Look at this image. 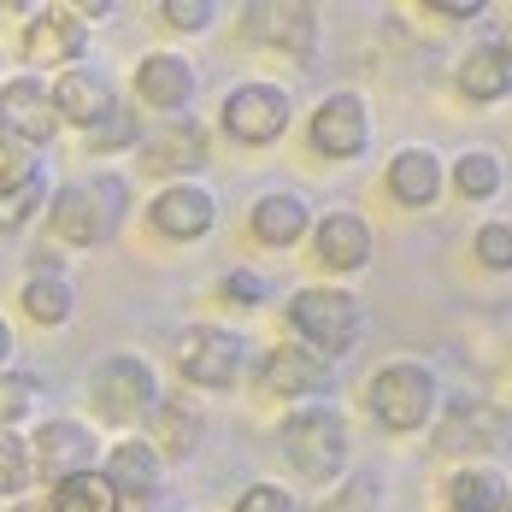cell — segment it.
I'll return each mask as SVG.
<instances>
[{
    "mask_svg": "<svg viewBox=\"0 0 512 512\" xmlns=\"http://www.w3.org/2000/svg\"><path fill=\"white\" fill-rule=\"evenodd\" d=\"M95 454H101V442H95L89 424H77V418H48V424L36 430V448H30V460L42 465V477H53V483L95 471Z\"/></svg>",
    "mask_w": 512,
    "mask_h": 512,
    "instance_id": "10",
    "label": "cell"
},
{
    "mask_svg": "<svg viewBox=\"0 0 512 512\" xmlns=\"http://www.w3.org/2000/svg\"><path fill=\"white\" fill-rule=\"evenodd\" d=\"M30 407H36V377L30 371H0V430L30 418Z\"/></svg>",
    "mask_w": 512,
    "mask_h": 512,
    "instance_id": "30",
    "label": "cell"
},
{
    "mask_svg": "<svg viewBox=\"0 0 512 512\" xmlns=\"http://www.w3.org/2000/svg\"><path fill=\"white\" fill-rule=\"evenodd\" d=\"M177 371L195 389H230L236 371H242V336L218 330V324H189L177 336Z\"/></svg>",
    "mask_w": 512,
    "mask_h": 512,
    "instance_id": "6",
    "label": "cell"
},
{
    "mask_svg": "<svg viewBox=\"0 0 512 512\" xmlns=\"http://www.w3.org/2000/svg\"><path fill=\"white\" fill-rule=\"evenodd\" d=\"M254 236L265 242V248H295L301 236H307V201L301 195H265V201L254 206Z\"/></svg>",
    "mask_w": 512,
    "mask_h": 512,
    "instance_id": "25",
    "label": "cell"
},
{
    "mask_svg": "<svg viewBox=\"0 0 512 512\" xmlns=\"http://www.w3.org/2000/svg\"><path fill=\"white\" fill-rule=\"evenodd\" d=\"M42 165H36V154L24 148V142H12L6 130H0V195H12L18 183H30Z\"/></svg>",
    "mask_w": 512,
    "mask_h": 512,
    "instance_id": "32",
    "label": "cell"
},
{
    "mask_svg": "<svg viewBox=\"0 0 512 512\" xmlns=\"http://www.w3.org/2000/svg\"><path fill=\"white\" fill-rule=\"evenodd\" d=\"M507 512H512V495H507Z\"/></svg>",
    "mask_w": 512,
    "mask_h": 512,
    "instance_id": "41",
    "label": "cell"
},
{
    "mask_svg": "<svg viewBox=\"0 0 512 512\" xmlns=\"http://www.w3.org/2000/svg\"><path fill=\"white\" fill-rule=\"evenodd\" d=\"M512 436V412L489 407V401H460V407L442 418L436 430V448L442 454H495Z\"/></svg>",
    "mask_w": 512,
    "mask_h": 512,
    "instance_id": "11",
    "label": "cell"
},
{
    "mask_svg": "<svg viewBox=\"0 0 512 512\" xmlns=\"http://www.w3.org/2000/svg\"><path fill=\"white\" fill-rule=\"evenodd\" d=\"M42 201H48V177L36 171L30 183H18L12 195H0V230H18V224H30V218L42 212Z\"/></svg>",
    "mask_w": 512,
    "mask_h": 512,
    "instance_id": "29",
    "label": "cell"
},
{
    "mask_svg": "<svg viewBox=\"0 0 512 512\" xmlns=\"http://www.w3.org/2000/svg\"><path fill=\"white\" fill-rule=\"evenodd\" d=\"M454 189H460V201H495V189H501V159L489 154V148L460 154V165H454Z\"/></svg>",
    "mask_w": 512,
    "mask_h": 512,
    "instance_id": "28",
    "label": "cell"
},
{
    "mask_svg": "<svg viewBox=\"0 0 512 512\" xmlns=\"http://www.w3.org/2000/svg\"><path fill=\"white\" fill-rule=\"evenodd\" d=\"M159 401V383H154V365L136 354H118L95 371V412L106 424H142Z\"/></svg>",
    "mask_w": 512,
    "mask_h": 512,
    "instance_id": "5",
    "label": "cell"
},
{
    "mask_svg": "<svg viewBox=\"0 0 512 512\" xmlns=\"http://www.w3.org/2000/svg\"><path fill=\"white\" fill-rule=\"evenodd\" d=\"M448 512H507V477L489 465H465L448 477Z\"/></svg>",
    "mask_w": 512,
    "mask_h": 512,
    "instance_id": "26",
    "label": "cell"
},
{
    "mask_svg": "<svg viewBox=\"0 0 512 512\" xmlns=\"http://www.w3.org/2000/svg\"><path fill=\"white\" fill-rule=\"evenodd\" d=\"M289 324L318 359H342L365 336V307L354 301V289H301L289 301Z\"/></svg>",
    "mask_w": 512,
    "mask_h": 512,
    "instance_id": "3",
    "label": "cell"
},
{
    "mask_svg": "<svg viewBox=\"0 0 512 512\" xmlns=\"http://www.w3.org/2000/svg\"><path fill=\"white\" fill-rule=\"evenodd\" d=\"M30 448L12 436V430H0V495H24L30 489Z\"/></svg>",
    "mask_w": 512,
    "mask_h": 512,
    "instance_id": "31",
    "label": "cell"
},
{
    "mask_svg": "<svg viewBox=\"0 0 512 512\" xmlns=\"http://www.w3.org/2000/svg\"><path fill=\"white\" fill-rule=\"evenodd\" d=\"M259 389L283 395V401H307L330 389V359H318L312 348H277L259 365Z\"/></svg>",
    "mask_w": 512,
    "mask_h": 512,
    "instance_id": "15",
    "label": "cell"
},
{
    "mask_svg": "<svg viewBox=\"0 0 512 512\" xmlns=\"http://www.w3.org/2000/svg\"><path fill=\"white\" fill-rule=\"evenodd\" d=\"M248 36L307 59L318 48V12L312 6H248Z\"/></svg>",
    "mask_w": 512,
    "mask_h": 512,
    "instance_id": "18",
    "label": "cell"
},
{
    "mask_svg": "<svg viewBox=\"0 0 512 512\" xmlns=\"http://www.w3.org/2000/svg\"><path fill=\"white\" fill-rule=\"evenodd\" d=\"M365 401H371V412H377L383 430L412 436V430H424L430 412H436V371L418 365V359H389V365L371 377Z\"/></svg>",
    "mask_w": 512,
    "mask_h": 512,
    "instance_id": "4",
    "label": "cell"
},
{
    "mask_svg": "<svg viewBox=\"0 0 512 512\" xmlns=\"http://www.w3.org/2000/svg\"><path fill=\"white\" fill-rule=\"evenodd\" d=\"M0 130L24 148H48L53 130H59V112H53V89H42V77H12L0 83Z\"/></svg>",
    "mask_w": 512,
    "mask_h": 512,
    "instance_id": "8",
    "label": "cell"
},
{
    "mask_svg": "<svg viewBox=\"0 0 512 512\" xmlns=\"http://www.w3.org/2000/svg\"><path fill=\"white\" fill-rule=\"evenodd\" d=\"M136 95L165 118H183V106L195 101V65L183 53H148L136 71Z\"/></svg>",
    "mask_w": 512,
    "mask_h": 512,
    "instance_id": "14",
    "label": "cell"
},
{
    "mask_svg": "<svg viewBox=\"0 0 512 512\" xmlns=\"http://www.w3.org/2000/svg\"><path fill=\"white\" fill-rule=\"evenodd\" d=\"M224 130L248 148H265L289 130V95L277 83H236L224 95Z\"/></svg>",
    "mask_w": 512,
    "mask_h": 512,
    "instance_id": "7",
    "label": "cell"
},
{
    "mask_svg": "<svg viewBox=\"0 0 512 512\" xmlns=\"http://www.w3.org/2000/svg\"><path fill=\"white\" fill-rule=\"evenodd\" d=\"M218 295L236 301V307H259V301H265V277H254V271H230V277L218 283Z\"/></svg>",
    "mask_w": 512,
    "mask_h": 512,
    "instance_id": "37",
    "label": "cell"
},
{
    "mask_svg": "<svg viewBox=\"0 0 512 512\" xmlns=\"http://www.w3.org/2000/svg\"><path fill=\"white\" fill-rule=\"evenodd\" d=\"M195 165H206V136L189 112L165 118V130L142 142V171H195Z\"/></svg>",
    "mask_w": 512,
    "mask_h": 512,
    "instance_id": "20",
    "label": "cell"
},
{
    "mask_svg": "<svg viewBox=\"0 0 512 512\" xmlns=\"http://www.w3.org/2000/svg\"><path fill=\"white\" fill-rule=\"evenodd\" d=\"M212 218H218V206L201 183H165L154 195V230L171 236V242H201L212 230Z\"/></svg>",
    "mask_w": 512,
    "mask_h": 512,
    "instance_id": "12",
    "label": "cell"
},
{
    "mask_svg": "<svg viewBox=\"0 0 512 512\" xmlns=\"http://www.w3.org/2000/svg\"><path fill=\"white\" fill-rule=\"evenodd\" d=\"M371 142V106L359 95H324L318 112H312V148L324 159H359Z\"/></svg>",
    "mask_w": 512,
    "mask_h": 512,
    "instance_id": "9",
    "label": "cell"
},
{
    "mask_svg": "<svg viewBox=\"0 0 512 512\" xmlns=\"http://www.w3.org/2000/svg\"><path fill=\"white\" fill-rule=\"evenodd\" d=\"M159 12H165V24H171V30H212V18H218V6H212V0H165Z\"/></svg>",
    "mask_w": 512,
    "mask_h": 512,
    "instance_id": "35",
    "label": "cell"
},
{
    "mask_svg": "<svg viewBox=\"0 0 512 512\" xmlns=\"http://www.w3.org/2000/svg\"><path fill=\"white\" fill-rule=\"evenodd\" d=\"M24 312L36 318V324H65L71 312H77V283L59 271V265H42V271H30V283H24Z\"/></svg>",
    "mask_w": 512,
    "mask_h": 512,
    "instance_id": "24",
    "label": "cell"
},
{
    "mask_svg": "<svg viewBox=\"0 0 512 512\" xmlns=\"http://www.w3.org/2000/svg\"><path fill=\"white\" fill-rule=\"evenodd\" d=\"M53 236L71 248H101L124 218V177H95V183H65L48 201Z\"/></svg>",
    "mask_w": 512,
    "mask_h": 512,
    "instance_id": "2",
    "label": "cell"
},
{
    "mask_svg": "<svg viewBox=\"0 0 512 512\" xmlns=\"http://www.w3.org/2000/svg\"><path fill=\"white\" fill-rule=\"evenodd\" d=\"M18 512H42V507H36V501H24V507H18Z\"/></svg>",
    "mask_w": 512,
    "mask_h": 512,
    "instance_id": "40",
    "label": "cell"
},
{
    "mask_svg": "<svg viewBox=\"0 0 512 512\" xmlns=\"http://www.w3.org/2000/svg\"><path fill=\"white\" fill-rule=\"evenodd\" d=\"M312 254L324 259L330 271H359L371 265V224L359 212H324L312 224Z\"/></svg>",
    "mask_w": 512,
    "mask_h": 512,
    "instance_id": "17",
    "label": "cell"
},
{
    "mask_svg": "<svg viewBox=\"0 0 512 512\" xmlns=\"http://www.w3.org/2000/svg\"><path fill=\"white\" fill-rule=\"evenodd\" d=\"M277 442H283L289 465H295L307 483H336L342 465H348V418L330 407V401H312V407L283 418Z\"/></svg>",
    "mask_w": 512,
    "mask_h": 512,
    "instance_id": "1",
    "label": "cell"
},
{
    "mask_svg": "<svg viewBox=\"0 0 512 512\" xmlns=\"http://www.w3.org/2000/svg\"><path fill=\"white\" fill-rule=\"evenodd\" d=\"M159 471H165V460H159L154 442H142V436H130V442H118L106 454V483L118 495H136V501L159 495Z\"/></svg>",
    "mask_w": 512,
    "mask_h": 512,
    "instance_id": "22",
    "label": "cell"
},
{
    "mask_svg": "<svg viewBox=\"0 0 512 512\" xmlns=\"http://www.w3.org/2000/svg\"><path fill=\"white\" fill-rule=\"evenodd\" d=\"M136 142V112L130 106H112L101 124L89 130V148H101V154H112V148H130Z\"/></svg>",
    "mask_w": 512,
    "mask_h": 512,
    "instance_id": "33",
    "label": "cell"
},
{
    "mask_svg": "<svg viewBox=\"0 0 512 512\" xmlns=\"http://www.w3.org/2000/svg\"><path fill=\"white\" fill-rule=\"evenodd\" d=\"M430 12H442V18H477L483 0H430Z\"/></svg>",
    "mask_w": 512,
    "mask_h": 512,
    "instance_id": "38",
    "label": "cell"
},
{
    "mask_svg": "<svg viewBox=\"0 0 512 512\" xmlns=\"http://www.w3.org/2000/svg\"><path fill=\"white\" fill-rule=\"evenodd\" d=\"M471 248H477V259H483L489 271H512V224H501V218H495V224H483Z\"/></svg>",
    "mask_w": 512,
    "mask_h": 512,
    "instance_id": "34",
    "label": "cell"
},
{
    "mask_svg": "<svg viewBox=\"0 0 512 512\" xmlns=\"http://www.w3.org/2000/svg\"><path fill=\"white\" fill-rule=\"evenodd\" d=\"M48 512H118V489L95 477V471H83V477H65V483H53V507Z\"/></svg>",
    "mask_w": 512,
    "mask_h": 512,
    "instance_id": "27",
    "label": "cell"
},
{
    "mask_svg": "<svg viewBox=\"0 0 512 512\" xmlns=\"http://www.w3.org/2000/svg\"><path fill=\"white\" fill-rule=\"evenodd\" d=\"M6 359H12V324L0 318V365H6Z\"/></svg>",
    "mask_w": 512,
    "mask_h": 512,
    "instance_id": "39",
    "label": "cell"
},
{
    "mask_svg": "<svg viewBox=\"0 0 512 512\" xmlns=\"http://www.w3.org/2000/svg\"><path fill=\"white\" fill-rule=\"evenodd\" d=\"M389 195L401 206H436V195H442V159L430 148H401L389 159Z\"/></svg>",
    "mask_w": 512,
    "mask_h": 512,
    "instance_id": "23",
    "label": "cell"
},
{
    "mask_svg": "<svg viewBox=\"0 0 512 512\" xmlns=\"http://www.w3.org/2000/svg\"><path fill=\"white\" fill-rule=\"evenodd\" d=\"M83 42H89V24L71 6H42V18H30V30H24V59L71 65V59H83Z\"/></svg>",
    "mask_w": 512,
    "mask_h": 512,
    "instance_id": "13",
    "label": "cell"
},
{
    "mask_svg": "<svg viewBox=\"0 0 512 512\" xmlns=\"http://www.w3.org/2000/svg\"><path fill=\"white\" fill-rule=\"evenodd\" d=\"M236 512H295V495L277 489V483H254V489H242Z\"/></svg>",
    "mask_w": 512,
    "mask_h": 512,
    "instance_id": "36",
    "label": "cell"
},
{
    "mask_svg": "<svg viewBox=\"0 0 512 512\" xmlns=\"http://www.w3.org/2000/svg\"><path fill=\"white\" fill-rule=\"evenodd\" d=\"M118 106V95H112V83H106L101 71H65L59 83H53V112H59V124H77L83 136L101 124L106 112Z\"/></svg>",
    "mask_w": 512,
    "mask_h": 512,
    "instance_id": "16",
    "label": "cell"
},
{
    "mask_svg": "<svg viewBox=\"0 0 512 512\" xmlns=\"http://www.w3.org/2000/svg\"><path fill=\"white\" fill-rule=\"evenodd\" d=\"M507 89H512V48L507 42H477L460 59V95L489 106V101H501Z\"/></svg>",
    "mask_w": 512,
    "mask_h": 512,
    "instance_id": "21",
    "label": "cell"
},
{
    "mask_svg": "<svg viewBox=\"0 0 512 512\" xmlns=\"http://www.w3.org/2000/svg\"><path fill=\"white\" fill-rule=\"evenodd\" d=\"M148 424H154V448L159 454H171V460H189L195 448H201V430H206V412L201 401H189L183 389L177 395H159L154 412H148Z\"/></svg>",
    "mask_w": 512,
    "mask_h": 512,
    "instance_id": "19",
    "label": "cell"
}]
</instances>
